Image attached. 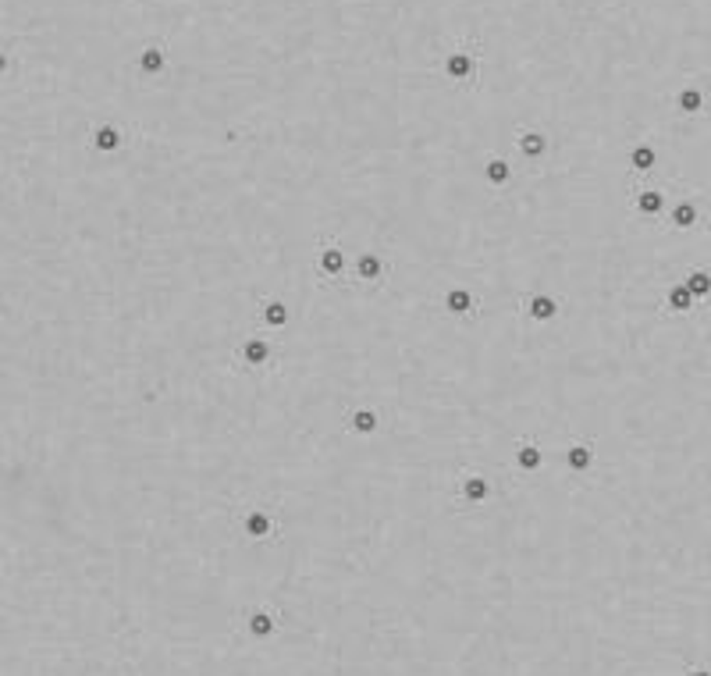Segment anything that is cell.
Returning a JSON list of instances; mask_svg holds the SVG:
<instances>
[{
    "instance_id": "cell-17",
    "label": "cell",
    "mask_w": 711,
    "mask_h": 676,
    "mask_svg": "<svg viewBox=\"0 0 711 676\" xmlns=\"http://www.w3.org/2000/svg\"><path fill=\"white\" fill-rule=\"evenodd\" d=\"M263 317H267V324H285V306L281 303H267Z\"/></svg>"
},
{
    "instance_id": "cell-4",
    "label": "cell",
    "mask_w": 711,
    "mask_h": 676,
    "mask_svg": "<svg viewBox=\"0 0 711 676\" xmlns=\"http://www.w3.org/2000/svg\"><path fill=\"white\" fill-rule=\"evenodd\" d=\"M519 150H523L526 157H540V153H544V136L523 132V136H519Z\"/></svg>"
},
{
    "instance_id": "cell-19",
    "label": "cell",
    "mask_w": 711,
    "mask_h": 676,
    "mask_svg": "<svg viewBox=\"0 0 711 676\" xmlns=\"http://www.w3.org/2000/svg\"><path fill=\"white\" fill-rule=\"evenodd\" d=\"M537 463H540V456H537V445H523V448H519V467H530V470H533Z\"/></svg>"
},
{
    "instance_id": "cell-12",
    "label": "cell",
    "mask_w": 711,
    "mask_h": 676,
    "mask_svg": "<svg viewBox=\"0 0 711 676\" xmlns=\"http://www.w3.org/2000/svg\"><path fill=\"white\" fill-rule=\"evenodd\" d=\"M352 427H356V431H363V434H370V431L377 427V417H373V413H366V410H363V413H352Z\"/></svg>"
},
{
    "instance_id": "cell-8",
    "label": "cell",
    "mask_w": 711,
    "mask_h": 676,
    "mask_svg": "<svg viewBox=\"0 0 711 676\" xmlns=\"http://www.w3.org/2000/svg\"><path fill=\"white\" fill-rule=\"evenodd\" d=\"M686 289H690L693 296H707V292H711V278H707L704 271H697V274L686 278Z\"/></svg>"
},
{
    "instance_id": "cell-5",
    "label": "cell",
    "mask_w": 711,
    "mask_h": 676,
    "mask_svg": "<svg viewBox=\"0 0 711 676\" xmlns=\"http://www.w3.org/2000/svg\"><path fill=\"white\" fill-rule=\"evenodd\" d=\"M590 460H594V456H590V445H573V448H569V467H573V470H587Z\"/></svg>"
},
{
    "instance_id": "cell-7",
    "label": "cell",
    "mask_w": 711,
    "mask_h": 676,
    "mask_svg": "<svg viewBox=\"0 0 711 676\" xmlns=\"http://www.w3.org/2000/svg\"><path fill=\"white\" fill-rule=\"evenodd\" d=\"M700 103H704V100H700L697 89H683V93H679V110H683V115H697Z\"/></svg>"
},
{
    "instance_id": "cell-24",
    "label": "cell",
    "mask_w": 711,
    "mask_h": 676,
    "mask_svg": "<svg viewBox=\"0 0 711 676\" xmlns=\"http://www.w3.org/2000/svg\"><path fill=\"white\" fill-rule=\"evenodd\" d=\"M693 676H707V672H693Z\"/></svg>"
},
{
    "instance_id": "cell-3",
    "label": "cell",
    "mask_w": 711,
    "mask_h": 676,
    "mask_svg": "<svg viewBox=\"0 0 711 676\" xmlns=\"http://www.w3.org/2000/svg\"><path fill=\"white\" fill-rule=\"evenodd\" d=\"M142 72L146 75H157L160 68H164V46H149V50H142Z\"/></svg>"
},
{
    "instance_id": "cell-15",
    "label": "cell",
    "mask_w": 711,
    "mask_h": 676,
    "mask_svg": "<svg viewBox=\"0 0 711 676\" xmlns=\"http://www.w3.org/2000/svg\"><path fill=\"white\" fill-rule=\"evenodd\" d=\"M697 221V210L690 207V203H683V207H676V224L679 228H690V224Z\"/></svg>"
},
{
    "instance_id": "cell-21",
    "label": "cell",
    "mask_w": 711,
    "mask_h": 676,
    "mask_svg": "<svg viewBox=\"0 0 711 676\" xmlns=\"http://www.w3.org/2000/svg\"><path fill=\"white\" fill-rule=\"evenodd\" d=\"M640 207H644V210H658V207H662V200H658V193H644V200H640Z\"/></svg>"
},
{
    "instance_id": "cell-10",
    "label": "cell",
    "mask_w": 711,
    "mask_h": 676,
    "mask_svg": "<svg viewBox=\"0 0 711 676\" xmlns=\"http://www.w3.org/2000/svg\"><path fill=\"white\" fill-rule=\"evenodd\" d=\"M530 313H533L537 320H548V317H555V303H552V299H533V303H530Z\"/></svg>"
},
{
    "instance_id": "cell-6",
    "label": "cell",
    "mask_w": 711,
    "mask_h": 676,
    "mask_svg": "<svg viewBox=\"0 0 711 676\" xmlns=\"http://www.w3.org/2000/svg\"><path fill=\"white\" fill-rule=\"evenodd\" d=\"M249 630H253L256 637H267L270 630H274V619H270V612H256V616L249 619Z\"/></svg>"
},
{
    "instance_id": "cell-11",
    "label": "cell",
    "mask_w": 711,
    "mask_h": 676,
    "mask_svg": "<svg viewBox=\"0 0 711 676\" xmlns=\"http://www.w3.org/2000/svg\"><path fill=\"white\" fill-rule=\"evenodd\" d=\"M246 527H249V534H253V538H263V534L270 531V516L256 513V516H249V520H246Z\"/></svg>"
},
{
    "instance_id": "cell-2",
    "label": "cell",
    "mask_w": 711,
    "mask_h": 676,
    "mask_svg": "<svg viewBox=\"0 0 711 676\" xmlns=\"http://www.w3.org/2000/svg\"><path fill=\"white\" fill-rule=\"evenodd\" d=\"M93 143H96L100 150H118V146H121V132L111 129V125H103V129L93 132Z\"/></svg>"
},
{
    "instance_id": "cell-9",
    "label": "cell",
    "mask_w": 711,
    "mask_h": 676,
    "mask_svg": "<svg viewBox=\"0 0 711 676\" xmlns=\"http://www.w3.org/2000/svg\"><path fill=\"white\" fill-rule=\"evenodd\" d=\"M470 306H473V296H470V292L456 289V292L448 296V310H452V313H466Z\"/></svg>"
},
{
    "instance_id": "cell-23",
    "label": "cell",
    "mask_w": 711,
    "mask_h": 676,
    "mask_svg": "<svg viewBox=\"0 0 711 676\" xmlns=\"http://www.w3.org/2000/svg\"><path fill=\"white\" fill-rule=\"evenodd\" d=\"M4 68H8V58H4V50H0V75H4Z\"/></svg>"
},
{
    "instance_id": "cell-18",
    "label": "cell",
    "mask_w": 711,
    "mask_h": 676,
    "mask_svg": "<svg viewBox=\"0 0 711 676\" xmlns=\"http://www.w3.org/2000/svg\"><path fill=\"white\" fill-rule=\"evenodd\" d=\"M380 271H385V267H380L377 256H363V260H359V274H363V278H377Z\"/></svg>"
},
{
    "instance_id": "cell-1",
    "label": "cell",
    "mask_w": 711,
    "mask_h": 676,
    "mask_svg": "<svg viewBox=\"0 0 711 676\" xmlns=\"http://www.w3.org/2000/svg\"><path fill=\"white\" fill-rule=\"evenodd\" d=\"M477 61H480V43L473 46V53H466V50H459V53H452L448 58V65H445V72L456 79V82H477Z\"/></svg>"
},
{
    "instance_id": "cell-14",
    "label": "cell",
    "mask_w": 711,
    "mask_h": 676,
    "mask_svg": "<svg viewBox=\"0 0 711 676\" xmlns=\"http://www.w3.org/2000/svg\"><path fill=\"white\" fill-rule=\"evenodd\" d=\"M633 164L640 167V171H647V167L654 164V150H651V146H637V150H633Z\"/></svg>"
},
{
    "instance_id": "cell-13",
    "label": "cell",
    "mask_w": 711,
    "mask_h": 676,
    "mask_svg": "<svg viewBox=\"0 0 711 676\" xmlns=\"http://www.w3.org/2000/svg\"><path fill=\"white\" fill-rule=\"evenodd\" d=\"M487 178H491V182H505V178H509V164H505V160H491V164H487Z\"/></svg>"
},
{
    "instance_id": "cell-16",
    "label": "cell",
    "mask_w": 711,
    "mask_h": 676,
    "mask_svg": "<svg viewBox=\"0 0 711 676\" xmlns=\"http://www.w3.org/2000/svg\"><path fill=\"white\" fill-rule=\"evenodd\" d=\"M338 267H342L338 249H324V253H320V271H338Z\"/></svg>"
},
{
    "instance_id": "cell-20",
    "label": "cell",
    "mask_w": 711,
    "mask_h": 676,
    "mask_svg": "<svg viewBox=\"0 0 711 676\" xmlns=\"http://www.w3.org/2000/svg\"><path fill=\"white\" fill-rule=\"evenodd\" d=\"M463 491H466V498H484V495H487V484H484L480 477H470V481L463 484Z\"/></svg>"
},
{
    "instance_id": "cell-22",
    "label": "cell",
    "mask_w": 711,
    "mask_h": 676,
    "mask_svg": "<svg viewBox=\"0 0 711 676\" xmlns=\"http://www.w3.org/2000/svg\"><path fill=\"white\" fill-rule=\"evenodd\" d=\"M246 356H249V360H256V363H260V360H263V356H267V346H260V342H253V346H246Z\"/></svg>"
}]
</instances>
